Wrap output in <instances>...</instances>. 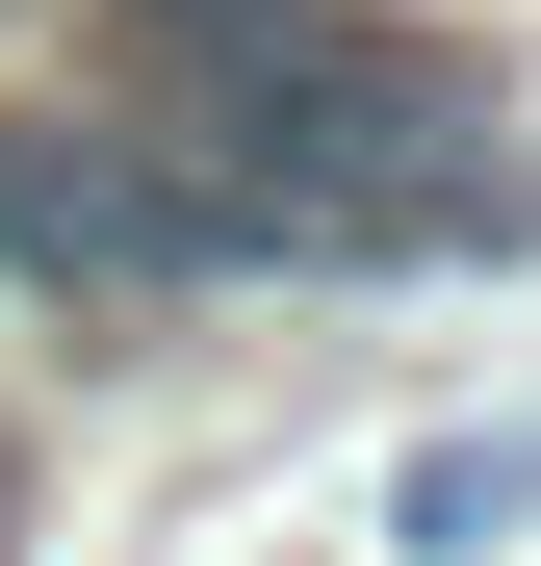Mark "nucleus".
Instances as JSON below:
<instances>
[{"label": "nucleus", "instance_id": "nucleus-1", "mask_svg": "<svg viewBox=\"0 0 541 566\" xmlns=\"http://www.w3.org/2000/svg\"><path fill=\"white\" fill-rule=\"evenodd\" d=\"M232 258H284V232L232 207V155H180L129 104H27V129H0V283L155 310V283H232Z\"/></svg>", "mask_w": 541, "mask_h": 566}]
</instances>
